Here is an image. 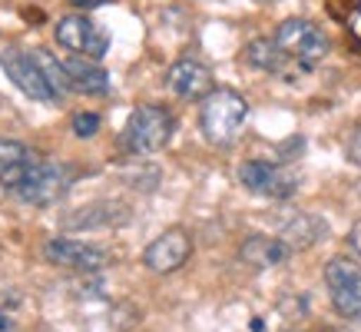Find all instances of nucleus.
<instances>
[{"instance_id":"nucleus-20","label":"nucleus","mask_w":361,"mask_h":332,"mask_svg":"<svg viewBox=\"0 0 361 332\" xmlns=\"http://www.w3.org/2000/svg\"><path fill=\"white\" fill-rule=\"evenodd\" d=\"M348 160H351V163H355V166H358V170H361V126H358V130H355V133H351V136H348Z\"/></svg>"},{"instance_id":"nucleus-17","label":"nucleus","mask_w":361,"mask_h":332,"mask_svg":"<svg viewBox=\"0 0 361 332\" xmlns=\"http://www.w3.org/2000/svg\"><path fill=\"white\" fill-rule=\"evenodd\" d=\"M285 60L288 57L282 54V47L275 44V37H255L245 47V64L255 66V70H265V73H282Z\"/></svg>"},{"instance_id":"nucleus-2","label":"nucleus","mask_w":361,"mask_h":332,"mask_svg":"<svg viewBox=\"0 0 361 332\" xmlns=\"http://www.w3.org/2000/svg\"><path fill=\"white\" fill-rule=\"evenodd\" d=\"M176 133V117L159 103H142L130 113V120L123 126V146L133 156H149L169 146Z\"/></svg>"},{"instance_id":"nucleus-16","label":"nucleus","mask_w":361,"mask_h":332,"mask_svg":"<svg viewBox=\"0 0 361 332\" xmlns=\"http://www.w3.org/2000/svg\"><path fill=\"white\" fill-rule=\"evenodd\" d=\"M279 236L292 249H308V246H315L318 239L329 236V223L322 220V216H315V213H298V216H292V220L285 223Z\"/></svg>"},{"instance_id":"nucleus-21","label":"nucleus","mask_w":361,"mask_h":332,"mask_svg":"<svg viewBox=\"0 0 361 332\" xmlns=\"http://www.w3.org/2000/svg\"><path fill=\"white\" fill-rule=\"evenodd\" d=\"M348 249H351V253H355V256H358V259H361V220H358V223H355V226H351V230H348Z\"/></svg>"},{"instance_id":"nucleus-3","label":"nucleus","mask_w":361,"mask_h":332,"mask_svg":"<svg viewBox=\"0 0 361 332\" xmlns=\"http://www.w3.org/2000/svg\"><path fill=\"white\" fill-rule=\"evenodd\" d=\"M77 179V170L70 163H60V160H47L44 153L33 160L30 173L20 186L13 189V196L20 203H30V206H54L70 193Z\"/></svg>"},{"instance_id":"nucleus-1","label":"nucleus","mask_w":361,"mask_h":332,"mask_svg":"<svg viewBox=\"0 0 361 332\" xmlns=\"http://www.w3.org/2000/svg\"><path fill=\"white\" fill-rule=\"evenodd\" d=\"M249 120V103L239 90L219 87L199 103V130L212 146H229L239 140L242 126Z\"/></svg>"},{"instance_id":"nucleus-18","label":"nucleus","mask_w":361,"mask_h":332,"mask_svg":"<svg viewBox=\"0 0 361 332\" xmlns=\"http://www.w3.org/2000/svg\"><path fill=\"white\" fill-rule=\"evenodd\" d=\"M33 60L40 64V70H44L47 83H50V90L56 93V100H63L70 90H73V83H70V73H66V64L63 60H56L50 50H44V47H37V50H30Z\"/></svg>"},{"instance_id":"nucleus-23","label":"nucleus","mask_w":361,"mask_h":332,"mask_svg":"<svg viewBox=\"0 0 361 332\" xmlns=\"http://www.w3.org/2000/svg\"><path fill=\"white\" fill-rule=\"evenodd\" d=\"M70 4H77L83 11H93V7H103V4H113V0H70Z\"/></svg>"},{"instance_id":"nucleus-24","label":"nucleus","mask_w":361,"mask_h":332,"mask_svg":"<svg viewBox=\"0 0 361 332\" xmlns=\"http://www.w3.org/2000/svg\"><path fill=\"white\" fill-rule=\"evenodd\" d=\"M322 332H345V329H322Z\"/></svg>"},{"instance_id":"nucleus-9","label":"nucleus","mask_w":361,"mask_h":332,"mask_svg":"<svg viewBox=\"0 0 361 332\" xmlns=\"http://www.w3.org/2000/svg\"><path fill=\"white\" fill-rule=\"evenodd\" d=\"M0 66H4V73L11 77V83L20 90L23 97L37 100V103H54L56 100V93L47 83L40 64L33 60V54H23V50H13L11 47V50L0 54Z\"/></svg>"},{"instance_id":"nucleus-8","label":"nucleus","mask_w":361,"mask_h":332,"mask_svg":"<svg viewBox=\"0 0 361 332\" xmlns=\"http://www.w3.org/2000/svg\"><path fill=\"white\" fill-rule=\"evenodd\" d=\"M192 256V236H189L183 226H173V230L159 232L153 243L142 249V266L149 273H159V276H169L176 269H183Z\"/></svg>"},{"instance_id":"nucleus-11","label":"nucleus","mask_w":361,"mask_h":332,"mask_svg":"<svg viewBox=\"0 0 361 332\" xmlns=\"http://www.w3.org/2000/svg\"><path fill=\"white\" fill-rule=\"evenodd\" d=\"M166 87L179 100H202L216 90L212 87V70L206 64L192 60V57H183L166 70Z\"/></svg>"},{"instance_id":"nucleus-4","label":"nucleus","mask_w":361,"mask_h":332,"mask_svg":"<svg viewBox=\"0 0 361 332\" xmlns=\"http://www.w3.org/2000/svg\"><path fill=\"white\" fill-rule=\"evenodd\" d=\"M275 44L282 47V54L288 57V60H295V64H302V66L322 64L331 50L325 30H322L318 23L305 20V17H288V20L279 23Z\"/></svg>"},{"instance_id":"nucleus-7","label":"nucleus","mask_w":361,"mask_h":332,"mask_svg":"<svg viewBox=\"0 0 361 332\" xmlns=\"http://www.w3.org/2000/svg\"><path fill=\"white\" fill-rule=\"evenodd\" d=\"M56 44L63 50H73L77 57H90V60H103L110 54V37L106 30H99L87 13H70L56 20Z\"/></svg>"},{"instance_id":"nucleus-5","label":"nucleus","mask_w":361,"mask_h":332,"mask_svg":"<svg viewBox=\"0 0 361 332\" xmlns=\"http://www.w3.org/2000/svg\"><path fill=\"white\" fill-rule=\"evenodd\" d=\"M325 289L341 319H361V266L348 256H331L325 263Z\"/></svg>"},{"instance_id":"nucleus-25","label":"nucleus","mask_w":361,"mask_h":332,"mask_svg":"<svg viewBox=\"0 0 361 332\" xmlns=\"http://www.w3.org/2000/svg\"><path fill=\"white\" fill-rule=\"evenodd\" d=\"M285 332H298V329H285Z\"/></svg>"},{"instance_id":"nucleus-22","label":"nucleus","mask_w":361,"mask_h":332,"mask_svg":"<svg viewBox=\"0 0 361 332\" xmlns=\"http://www.w3.org/2000/svg\"><path fill=\"white\" fill-rule=\"evenodd\" d=\"M0 332H17V322H13L11 312L0 309Z\"/></svg>"},{"instance_id":"nucleus-15","label":"nucleus","mask_w":361,"mask_h":332,"mask_svg":"<svg viewBox=\"0 0 361 332\" xmlns=\"http://www.w3.org/2000/svg\"><path fill=\"white\" fill-rule=\"evenodd\" d=\"M66 64V73H70V83L77 93H90V97H99L110 90V73L99 66V60H90V57H70L63 60Z\"/></svg>"},{"instance_id":"nucleus-10","label":"nucleus","mask_w":361,"mask_h":332,"mask_svg":"<svg viewBox=\"0 0 361 332\" xmlns=\"http://www.w3.org/2000/svg\"><path fill=\"white\" fill-rule=\"evenodd\" d=\"M239 183L255 196L269 199H288L298 186L288 170H282L279 163H269V160H245L239 166Z\"/></svg>"},{"instance_id":"nucleus-19","label":"nucleus","mask_w":361,"mask_h":332,"mask_svg":"<svg viewBox=\"0 0 361 332\" xmlns=\"http://www.w3.org/2000/svg\"><path fill=\"white\" fill-rule=\"evenodd\" d=\"M103 120H99V113H77L73 117V133H77L80 140H90V136H97Z\"/></svg>"},{"instance_id":"nucleus-12","label":"nucleus","mask_w":361,"mask_h":332,"mask_svg":"<svg viewBox=\"0 0 361 332\" xmlns=\"http://www.w3.org/2000/svg\"><path fill=\"white\" fill-rule=\"evenodd\" d=\"M292 246L285 243L282 236H262V232H252L245 236L239 246V259L242 263L255 266V269H272V266H282L292 259Z\"/></svg>"},{"instance_id":"nucleus-13","label":"nucleus","mask_w":361,"mask_h":332,"mask_svg":"<svg viewBox=\"0 0 361 332\" xmlns=\"http://www.w3.org/2000/svg\"><path fill=\"white\" fill-rule=\"evenodd\" d=\"M40 156V150H30L20 140H4L0 136V186L4 189H17L30 173L33 160Z\"/></svg>"},{"instance_id":"nucleus-14","label":"nucleus","mask_w":361,"mask_h":332,"mask_svg":"<svg viewBox=\"0 0 361 332\" xmlns=\"http://www.w3.org/2000/svg\"><path fill=\"white\" fill-rule=\"evenodd\" d=\"M126 206L123 203H113V199H99V203H90V206H80V213L66 216L63 226L66 230H99V226H120L126 223Z\"/></svg>"},{"instance_id":"nucleus-6","label":"nucleus","mask_w":361,"mask_h":332,"mask_svg":"<svg viewBox=\"0 0 361 332\" xmlns=\"http://www.w3.org/2000/svg\"><path fill=\"white\" fill-rule=\"evenodd\" d=\"M44 259L60 269H77V273H99L113 263L110 249L97 243H83V239H70V236H50L44 243Z\"/></svg>"}]
</instances>
